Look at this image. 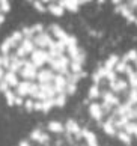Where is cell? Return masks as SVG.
Here are the masks:
<instances>
[{
  "label": "cell",
  "mask_w": 137,
  "mask_h": 146,
  "mask_svg": "<svg viewBox=\"0 0 137 146\" xmlns=\"http://www.w3.org/2000/svg\"><path fill=\"white\" fill-rule=\"evenodd\" d=\"M87 111L108 137L137 143V50L110 54L94 71Z\"/></svg>",
  "instance_id": "6da1fadb"
},
{
  "label": "cell",
  "mask_w": 137,
  "mask_h": 146,
  "mask_svg": "<svg viewBox=\"0 0 137 146\" xmlns=\"http://www.w3.org/2000/svg\"><path fill=\"white\" fill-rule=\"evenodd\" d=\"M18 146H101L94 131L81 127L77 121H50L45 127L32 129L29 137Z\"/></svg>",
  "instance_id": "7a4b0ae2"
},
{
  "label": "cell",
  "mask_w": 137,
  "mask_h": 146,
  "mask_svg": "<svg viewBox=\"0 0 137 146\" xmlns=\"http://www.w3.org/2000/svg\"><path fill=\"white\" fill-rule=\"evenodd\" d=\"M114 11L122 15L128 23L137 26V0H122L120 5L114 6Z\"/></svg>",
  "instance_id": "3957f363"
},
{
  "label": "cell",
  "mask_w": 137,
  "mask_h": 146,
  "mask_svg": "<svg viewBox=\"0 0 137 146\" xmlns=\"http://www.w3.org/2000/svg\"><path fill=\"white\" fill-rule=\"evenodd\" d=\"M50 33L53 35L54 39H57V41H63L68 47H69V45L77 44V39H75V36L68 35L67 32H65L62 27H59L57 24H51V27H50Z\"/></svg>",
  "instance_id": "277c9868"
},
{
  "label": "cell",
  "mask_w": 137,
  "mask_h": 146,
  "mask_svg": "<svg viewBox=\"0 0 137 146\" xmlns=\"http://www.w3.org/2000/svg\"><path fill=\"white\" fill-rule=\"evenodd\" d=\"M53 41H54V38L50 32H41V33L33 36V42L38 48H48L53 44Z\"/></svg>",
  "instance_id": "5b68a950"
},
{
  "label": "cell",
  "mask_w": 137,
  "mask_h": 146,
  "mask_svg": "<svg viewBox=\"0 0 137 146\" xmlns=\"http://www.w3.org/2000/svg\"><path fill=\"white\" fill-rule=\"evenodd\" d=\"M80 3H81V0H60L59 2V5L63 9H68L71 12H77Z\"/></svg>",
  "instance_id": "8992f818"
},
{
  "label": "cell",
  "mask_w": 137,
  "mask_h": 146,
  "mask_svg": "<svg viewBox=\"0 0 137 146\" xmlns=\"http://www.w3.org/2000/svg\"><path fill=\"white\" fill-rule=\"evenodd\" d=\"M47 9H48V12H50V14L54 15V17H62V15H63V11H65L59 3H50V5L47 6Z\"/></svg>",
  "instance_id": "52a82bcc"
},
{
  "label": "cell",
  "mask_w": 137,
  "mask_h": 146,
  "mask_svg": "<svg viewBox=\"0 0 137 146\" xmlns=\"http://www.w3.org/2000/svg\"><path fill=\"white\" fill-rule=\"evenodd\" d=\"M32 5H33V8L38 11V12H45V11H47V6L41 2V0H33Z\"/></svg>",
  "instance_id": "ba28073f"
},
{
  "label": "cell",
  "mask_w": 137,
  "mask_h": 146,
  "mask_svg": "<svg viewBox=\"0 0 137 146\" xmlns=\"http://www.w3.org/2000/svg\"><path fill=\"white\" fill-rule=\"evenodd\" d=\"M9 9H11V3H9V0H0V12L5 14V12H8Z\"/></svg>",
  "instance_id": "9c48e42d"
},
{
  "label": "cell",
  "mask_w": 137,
  "mask_h": 146,
  "mask_svg": "<svg viewBox=\"0 0 137 146\" xmlns=\"http://www.w3.org/2000/svg\"><path fill=\"white\" fill-rule=\"evenodd\" d=\"M3 21H5V15H3V14H0V26L3 24Z\"/></svg>",
  "instance_id": "30bf717a"
},
{
  "label": "cell",
  "mask_w": 137,
  "mask_h": 146,
  "mask_svg": "<svg viewBox=\"0 0 137 146\" xmlns=\"http://www.w3.org/2000/svg\"><path fill=\"white\" fill-rule=\"evenodd\" d=\"M89 2H92V0H81V3H89Z\"/></svg>",
  "instance_id": "8fae6325"
},
{
  "label": "cell",
  "mask_w": 137,
  "mask_h": 146,
  "mask_svg": "<svg viewBox=\"0 0 137 146\" xmlns=\"http://www.w3.org/2000/svg\"><path fill=\"white\" fill-rule=\"evenodd\" d=\"M42 3H48V2H51V0H41Z\"/></svg>",
  "instance_id": "7c38bea8"
},
{
  "label": "cell",
  "mask_w": 137,
  "mask_h": 146,
  "mask_svg": "<svg viewBox=\"0 0 137 146\" xmlns=\"http://www.w3.org/2000/svg\"><path fill=\"white\" fill-rule=\"evenodd\" d=\"M53 2H60V0H53Z\"/></svg>",
  "instance_id": "4fadbf2b"
},
{
  "label": "cell",
  "mask_w": 137,
  "mask_h": 146,
  "mask_svg": "<svg viewBox=\"0 0 137 146\" xmlns=\"http://www.w3.org/2000/svg\"><path fill=\"white\" fill-rule=\"evenodd\" d=\"M27 2H33V0H27Z\"/></svg>",
  "instance_id": "5bb4252c"
}]
</instances>
